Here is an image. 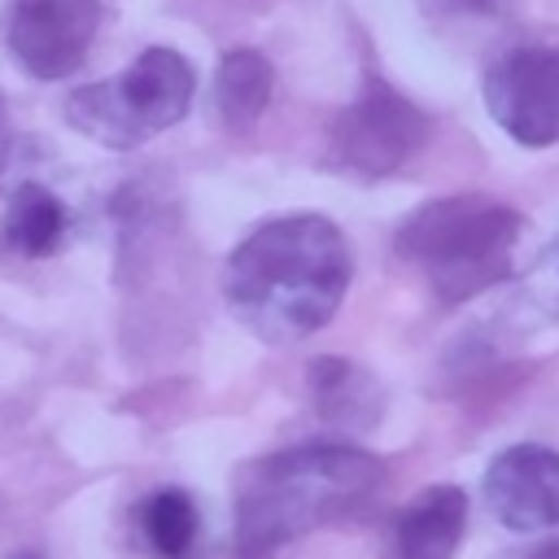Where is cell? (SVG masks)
Segmentation results:
<instances>
[{
  "mask_svg": "<svg viewBox=\"0 0 559 559\" xmlns=\"http://www.w3.org/2000/svg\"><path fill=\"white\" fill-rule=\"evenodd\" d=\"M354 280L345 231L323 214L258 223L223 262V301L266 345H293L332 323Z\"/></svg>",
  "mask_w": 559,
  "mask_h": 559,
  "instance_id": "cell-1",
  "label": "cell"
},
{
  "mask_svg": "<svg viewBox=\"0 0 559 559\" xmlns=\"http://www.w3.org/2000/svg\"><path fill=\"white\" fill-rule=\"evenodd\" d=\"M389 467L349 441H306L236 472V546L245 555L275 559L280 546L362 515L384 489Z\"/></svg>",
  "mask_w": 559,
  "mask_h": 559,
  "instance_id": "cell-2",
  "label": "cell"
},
{
  "mask_svg": "<svg viewBox=\"0 0 559 559\" xmlns=\"http://www.w3.org/2000/svg\"><path fill=\"white\" fill-rule=\"evenodd\" d=\"M520 231L524 218L511 205L480 192H459L424 201L397 227L393 245L397 258H406L428 288L454 306L511 275Z\"/></svg>",
  "mask_w": 559,
  "mask_h": 559,
  "instance_id": "cell-3",
  "label": "cell"
},
{
  "mask_svg": "<svg viewBox=\"0 0 559 559\" xmlns=\"http://www.w3.org/2000/svg\"><path fill=\"white\" fill-rule=\"evenodd\" d=\"M197 96V70L175 48H144L122 74L83 83L66 96V122L100 148L131 153L170 131Z\"/></svg>",
  "mask_w": 559,
  "mask_h": 559,
  "instance_id": "cell-4",
  "label": "cell"
},
{
  "mask_svg": "<svg viewBox=\"0 0 559 559\" xmlns=\"http://www.w3.org/2000/svg\"><path fill=\"white\" fill-rule=\"evenodd\" d=\"M485 109L524 148L559 144V31H528L485 66Z\"/></svg>",
  "mask_w": 559,
  "mask_h": 559,
  "instance_id": "cell-5",
  "label": "cell"
},
{
  "mask_svg": "<svg viewBox=\"0 0 559 559\" xmlns=\"http://www.w3.org/2000/svg\"><path fill=\"white\" fill-rule=\"evenodd\" d=\"M428 127L432 122L419 105H411L384 79L367 74L362 92L328 127V157L336 170H349L358 179H384L424 148Z\"/></svg>",
  "mask_w": 559,
  "mask_h": 559,
  "instance_id": "cell-6",
  "label": "cell"
},
{
  "mask_svg": "<svg viewBox=\"0 0 559 559\" xmlns=\"http://www.w3.org/2000/svg\"><path fill=\"white\" fill-rule=\"evenodd\" d=\"M100 0H13L4 26L9 52L26 74L44 83L66 79L87 61L100 31Z\"/></svg>",
  "mask_w": 559,
  "mask_h": 559,
  "instance_id": "cell-7",
  "label": "cell"
},
{
  "mask_svg": "<svg viewBox=\"0 0 559 559\" xmlns=\"http://www.w3.org/2000/svg\"><path fill=\"white\" fill-rule=\"evenodd\" d=\"M485 507L511 533L559 528V450L511 445L485 472Z\"/></svg>",
  "mask_w": 559,
  "mask_h": 559,
  "instance_id": "cell-8",
  "label": "cell"
},
{
  "mask_svg": "<svg viewBox=\"0 0 559 559\" xmlns=\"http://www.w3.org/2000/svg\"><path fill=\"white\" fill-rule=\"evenodd\" d=\"M467 528V493L459 485H428L411 498L389 528L393 559H454Z\"/></svg>",
  "mask_w": 559,
  "mask_h": 559,
  "instance_id": "cell-9",
  "label": "cell"
},
{
  "mask_svg": "<svg viewBox=\"0 0 559 559\" xmlns=\"http://www.w3.org/2000/svg\"><path fill=\"white\" fill-rule=\"evenodd\" d=\"M306 380H310V402H314L319 419L332 424V428L367 432L384 415V389H380V380L367 367L349 362V358L319 354V358H310Z\"/></svg>",
  "mask_w": 559,
  "mask_h": 559,
  "instance_id": "cell-10",
  "label": "cell"
},
{
  "mask_svg": "<svg viewBox=\"0 0 559 559\" xmlns=\"http://www.w3.org/2000/svg\"><path fill=\"white\" fill-rule=\"evenodd\" d=\"M275 92V66L258 52V48H231L218 57L214 70V109L218 122L231 135H245L258 127V118L266 114Z\"/></svg>",
  "mask_w": 559,
  "mask_h": 559,
  "instance_id": "cell-11",
  "label": "cell"
},
{
  "mask_svg": "<svg viewBox=\"0 0 559 559\" xmlns=\"http://www.w3.org/2000/svg\"><path fill=\"white\" fill-rule=\"evenodd\" d=\"M66 231H70V210H66V201L57 192H48L35 179H26V183H17L9 192L4 227H0V245L9 253L52 258L66 245Z\"/></svg>",
  "mask_w": 559,
  "mask_h": 559,
  "instance_id": "cell-12",
  "label": "cell"
},
{
  "mask_svg": "<svg viewBox=\"0 0 559 559\" xmlns=\"http://www.w3.org/2000/svg\"><path fill=\"white\" fill-rule=\"evenodd\" d=\"M135 533L153 559H188L201 533V515L188 489L162 485L135 507Z\"/></svg>",
  "mask_w": 559,
  "mask_h": 559,
  "instance_id": "cell-13",
  "label": "cell"
},
{
  "mask_svg": "<svg viewBox=\"0 0 559 559\" xmlns=\"http://www.w3.org/2000/svg\"><path fill=\"white\" fill-rule=\"evenodd\" d=\"M498 4L502 0H437V9L459 13V17H489V13H498Z\"/></svg>",
  "mask_w": 559,
  "mask_h": 559,
  "instance_id": "cell-14",
  "label": "cell"
},
{
  "mask_svg": "<svg viewBox=\"0 0 559 559\" xmlns=\"http://www.w3.org/2000/svg\"><path fill=\"white\" fill-rule=\"evenodd\" d=\"M528 559H559V542H546L537 555H528Z\"/></svg>",
  "mask_w": 559,
  "mask_h": 559,
  "instance_id": "cell-15",
  "label": "cell"
},
{
  "mask_svg": "<svg viewBox=\"0 0 559 559\" xmlns=\"http://www.w3.org/2000/svg\"><path fill=\"white\" fill-rule=\"evenodd\" d=\"M4 135H9V118H4V96H0V144H4Z\"/></svg>",
  "mask_w": 559,
  "mask_h": 559,
  "instance_id": "cell-16",
  "label": "cell"
},
{
  "mask_svg": "<svg viewBox=\"0 0 559 559\" xmlns=\"http://www.w3.org/2000/svg\"><path fill=\"white\" fill-rule=\"evenodd\" d=\"M223 559H262V555H245L240 546H231V555H223Z\"/></svg>",
  "mask_w": 559,
  "mask_h": 559,
  "instance_id": "cell-17",
  "label": "cell"
},
{
  "mask_svg": "<svg viewBox=\"0 0 559 559\" xmlns=\"http://www.w3.org/2000/svg\"><path fill=\"white\" fill-rule=\"evenodd\" d=\"M17 559H44V555H35V550H26V555H17Z\"/></svg>",
  "mask_w": 559,
  "mask_h": 559,
  "instance_id": "cell-18",
  "label": "cell"
}]
</instances>
